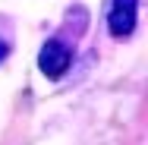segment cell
I'll use <instances>...</instances> for the list:
<instances>
[{"instance_id": "3", "label": "cell", "mask_w": 148, "mask_h": 145, "mask_svg": "<svg viewBox=\"0 0 148 145\" xmlns=\"http://www.w3.org/2000/svg\"><path fill=\"white\" fill-rule=\"evenodd\" d=\"M6 54H10V44H6V41H3V38H0V60L6 57Z\"/></svg>"}, {"instance_id": "1", "label": "cell", "mask_w": 148, "mask_h": 145, "mask_svg": "<svg viewBox=\"0 0 148 145\" xmlns=\"http://www.w3.org/2000/svg\"><path fill=\"white\" fill-rule=\"evenodd\" d=\"M69 60H73V51L60 41V38H51L44 41L41 54H38V69L47 76V79H60L66 69H69Z\"/></svg>"}, {"instance_id": "2", "label": "cell", "mask_w": 148, "mask_h": 145, "mask_svg": "<svg viewBox=\"0 0 148 145\" xmlns=\"http://www.w3.org/2000/svg\"><path fill=\"white\" fill-rule=\"evenodd\" d=\"M136 10H139V0H114L110 10H107V29L117 38H126L136 29Z\"/></svg>"}]
</instances>
